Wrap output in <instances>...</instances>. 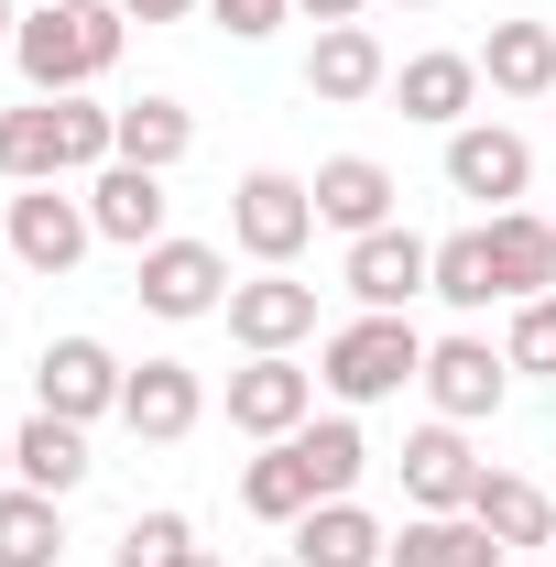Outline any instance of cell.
<instances>
[{"mask_svg":"<svg viewBox=\"0 0 556 567\" xmlns=\"http://www.w3.org/2000/svg\"><path fill=\"white\" fill-rule=\"evenodd\" d=\"M470 524H481L491 546H556V502L535 481H513V470H481V492H470Z\"/></svg>","mask_w":556,"mask_h":567,"instance_id":"cell-16","label":"cell"},{"mask_svg":"<svg viewBox=\"0 0 556 567\" xmlns=\"http://www.w3.org/2000/svg\"><path fill=\"white\" fill-rule=\"evenodd\" d=\"M393 87H404V121H459L481 99V55H415Z\"/></svg>","mask_w":556,"mask_h":567,"instance_id":"cell-24","label":"cell"},{"mask_svg":"<svg viewBox=\"0 0 556 567\" xmlns=\"http://www.w3.org/2000/svg\"><path fill=\"white\" fill-rule=\"evenodd\" d=\"M186 546H197V535H186V513H132V535H121V567H175Z\"/></svg>","mask_w":556,"mask_h":567,"instance_id":"cell-31","label":"cell"},{"mask_svg":"<svg viewBox=\"0 0 556 567\" xmlns=\"http://www.w3.org/2000/svg\"><path fill=\"white\" fill-rule=\"evenodd\" d=\"M502 371H513V360L491 350V339H436V350H425V393H436L447 425H470V415L502 404Z\"/></svg>","mask_w":556,"mask_h":567,"instance_id":"cell-8","label":"cell"},{"mask_svg":"<svg viewBox=\"0 0 556 567\" xmlns=\"http://www.w3.org/2000/svg\"><path fill=\"white\" fill-rule=\"evenodd\" d=\"M382 44H371V33H360V22H328V33H317V55H306V87H317V99H371V87H382Z\"/></svg>","mask_w":556,"mask_h":567,"instance_id":"cell-22","label":"cell"},{"mask_svg":"<svg viewBox=\"0 0 556 567\" xmlns=\"http://www.w3.org/2000/svg\"><path fill=\"white\" fill-rule=\"evenodd\" d=\"M317 218L328 229H349V240H371V229H393V175L371 164V153H339V164H317Z\"/></svg>","mask_w":556,"mask_h":567,"instance_id":"cell-12","label":"cell"},{"mask_svg":"<svg viewBox=\"0 0 556 567\" xmlns=\"http://www.w3.org/2000/svg\"><path fill=\"white\" fill-rule=\"evenodd\" d=\"M404 492H415L425 513H470V492H481V458H470V436H459V425H425V436H404Z\"/></svg>","mask_w":556,"mask_h":567,"instance_id":"cell-14","label":"cell"},{"mask_svg":"<svg viewBox=\"0 0 556 567\" xmlns=\"http://www.w3.org/2000/svg\"><path fill=\"white\" fill-rule=\"evenodd\" d=\"M404 382H425V339L404 317H360V328L328 339V393H339V404H382V393H404Z\"/></svg>","mask_w":556,"mask_h":567,"instance_id":"cell-2","label":"cell"},{"mask_svg":"<svg viewBox=\"0 0 556 567\" xmlns=\"http://www.w3.org/2000/svg\"><path fill=\"white\" fill-rule=\"evenodd\" d=\"M55 557H66L55 492H0V567H55Z\"/></svg>","mask_w":556,"mask_h":567,"instance_id":"cell-23","label":"cell"},{"mask_svg":"<svg viewBox=\"0 0 556 567\" xmlns=\"http://www.w3.org/2000/svg\"><path fill=\"white\" fill-rule=\"evenodd\" d=\"M491 274H502V295H513V306H524V295H546V284H556V218L491 208Z\"/></svg>","mask_w":556,"mask_h":567,"instance_id":"cell-17","label":"cell"},{"mask_svg":"<svg viewBox=\"0 0 556 567\" xmlns=\"http://www.w3.org/2000/svg\"><path fill=\"white\" fill-rule=\"evenodd\" d=\"M218 22H229L240 44H262V33H274V22H284V0H218Z\"/></svg>","mask_w":556,"mask_h":567,"instance_id":"cell-32","label":"cell"},{"mask_svg":"<svg viewBox=\"0 0 556 567\" xmlns=\"http://www.w3.org/2000/svg\"><path fill=\"white\" fill-rule=\"evenodd\" d=\"M0 175H22V186H55L66 175V99L0 110Z\"/></svg>","mask_w":556,"mask_h":567,"instance_id":"cell-19","label":"cell"},{"mask_svg":"<svg viewBox=\"0 0 556 567\" xmlns=\"http://www.w3.org/2000/svg\"><path fill=\"white\" fill-rule=\"evenodd\" d=\"M11 55H22V76H33L44 99H66V87H87V76H110V55H121V11H110V0H99V11L44 0V11L11 33Z\"/></svg>","mask_w":556,"mask_h":567,"instance_id":"cell-1","label":"cell"},{"mask_svg":"<svg viewBox=\"0 0 556 567\" xmlns=\"http://www.w3.org/2000/svg\"><path fill=\"white\" fill-rule=\"evenodd\" d=\"M11 470H22V492L66 502L76 481H87V436H76L66 415H33V425H11Z\"/></svg>","mask_w":556,"mask_h":567,"instance_id":"cell-20","label":"cell"},{"mask_svg":"<svg viewBox=\"0 0 556 567\" xmlns=\"http://www.w3.org/2000/svg\"><path fill=\"white\" fill-rule=\"evenodd\" d=\"M175 567H218V557H208V546H186V557H175Z\"/></svg>","mask_w":556,"mask_h":567,"instance_id":"cell-36","label":"cell"},{"mask_svg":"<svg viewBox=\"0 0 556 567\" xmlns=\"http://www.w3.org/2000/svg\"><path fill=\"white\" fill-rule=\"evenodd\" d=\"M306 328H317V284H284V274L229 284V339L240 350H295Z\"/></svg>","mask_w":556,"mask_h":567,"instance_id":"cell-9","label":"cell"},{"mask_svg":"<svg viewBox=\"0 0 556 567\" xmlns=\"http://www.w3.org/2000/svg\"><path fill=\"white\" fill-rule=\"evenodd\" d=\"M295 458L317 470V502H349V481H360L371 447H360V425H349V415H328V425H295Z\"/></svg>","mask_w":556,"mask_h":567,"instance_id":"cell-28","label":"cell"},{"mask_svg":"<svg viewBox=\"0 0 556 567\" xmlns=\"http://www.w3.org/2000/svg\"><path fill=\"white\" fill-rule=\"evenodd\" d=\"M229 229H240V251H251V262H295V251L317 240V197H306L295 175H240Z\"/></svg>","mask_w":556,"mask_h":567,"instance_id":"cell-3","label":"cell"},{"mask_svg":"<svg viewBox=\"0 0 556 567\" xmlns=\"http://www.w3.org/2000/svg\"><path fill=\"white\" fill-rule=\"evenodd\" d=\"M240 502H251L262 524H306V513H317V470L295 458V436H284L274 458H251V470H240Z\"/></svg>","mask_w":556,"mask_h":567,"instance_id":"cell-25","label":"cell"},{"mask_svg":"<svg viewBox=\"0 0 556 567\" xmlns=\"http://www.w3.org/2000/svg\"><path fill=\"white\" fill-rule=\"evenodd\" d=\"M382 524L360 513V502H317L306 524H295V567H382Z\"/></svg>","mask_w":556,"mask_h":567,"instance_id":"cell-18","label":"cell"},{"mask_svg":"<svg viewBox=\"0 0 556 567\" xmlns=\"http://www.w3.org/2000/svg\"><path fill=\"white\" fill-rule=\"evenodd\" d=\"M306 11H317V22H349V11H360V0H306Z\"/></svg>","mask_w":556,"mask_h":567,"instance_id":"cell-34","label":"cell"},{"mask_svg":"<svg viewBox=\"0 0 556 567\" xmlns=\"http://www.w3.org/2000/svg\"><path fill=\"white\" fill-rule=\"evenodd\" d=\"M121 360L99 350V339H55V350L33 360V393H44V415H66V425H87V415H110L121 404Z\"/></svg>","mask_w":556,"mask_h":567,"instance_id":"cell-5","label":"cell"},{"mask_svg":"<svg viewBox=\"0 0 556 567\" xmlns=\"http://www.w3.org/2000/svg\"><path fill=\"white\" fill-rule=\"evenodd\" d=\"M425 284H436V251H425L415 229H371V240H349V295H360L371 317H404Z\"/></svg>","mask_w":556,"mask_h":567,"instance_id":"cell-4","label":"cell"},{"mask_svg":"<svg viewBox=\"0 0 556 567\" xmlns=\"http://www.w3.org/2000/svg\"><path fill=\"white\" fill-rule=\"evenodd\" d=\"M0 470H11V425H0Z\"/></svg>","mask_w":556,"mask_h":567,"instance_id":"cell-37","label":"cell"},{"mask_svg":"<svg viewBox=\"0 0 556 567\" xmlns=\"http://www.w3.org/2000/svg\"><path fill=\"white\" fill-rule=\"evenodd\" d=\"M425 295H447V306H491L502 274H491V229H459V240H436V284Z\"/></svg>","mask_w":556,"mask_h":567,"instance_id":"cell-29","label":"cell"},{"mask_svg":"<svg viewBox=\"0 0 556 567\" xmlns=\"http://www.w3.org/2000/svg\"><path fill=\"white\" fill-rule=\"evenodd\" d=\"M121 11H132V22H186L197 0H121Z\"/></svg>","mask_w":556,"mask_h":567,"instance_id":"cell-33","label":"cell"},{"mask_svg":"<svg viewBox=\"0 0 556 567\" xmlns=\"http://www.w3.org/2000/svg\"><path fill=\"white\" fill-rule=\"evenodd\" d=\"M76 11H99V0H76Z\"/></svg>","mask_w":556,"mask_h":567,"instance_id":"cell-38","label":"cell"},{"mask_svg":"<svg viewBox=\"0 0 556 567\" xmlns=\"http://www.w3.org/2000/svg\"><path fill=\"white\" fill-rule=\"evenodd\" d=\"M11 33H22V22H11V0H0V55H11Z\"/></svg>","mask_w":556,"mask_h":567,"instance_id":"cell-35","label":"cell"},{"mask_svg":"<svg viewBox=\"0 0 556 567\" xmlns=\"http://www.w3.org/2000/svg\"><path fill=\"white\" fill-rule=\"evenodd\" d=\"M502 360H513V371H556V295H524V306H513Z\"/></svg>","mask_w":556,"mask_h":567,"instance_id":"cell-30","label":"cell"},{"mask_svg":"<svg viewBox=\"0 0 556 567\" xmlns=\"http://www.w3.org/2000/svg\"><path fill=\"white\" fill-rule=\"evenodd\" d=\"M87 218H99V240H132V251H153V240H164V175H153V164H99Z\"/></svg>","mask_w":556,"mask_h":567,"instance_id":"cell-13","label":"cell"},{"mask_svg":"<svg viewBox=\"0 0 556 567\" xmlns=\"http://www.w3.org/2000/svg\"><path fill=\"white\" fill-rule=\"evenodd\" d=\"M110 132H121V164H153V175H164V164L197 142V121H186L175 99H132V110H110Z\"/></svg>","mask_w":556,"mask_h":567,"instance_id":"cell-27","label":"cell"},{"mask_svg":"<svg viewBox=\"0 0 556 567\" xmlns=\"http://www.w3.org/2000/svg\"><path fill=\"white\" fill-rule=\"evenodd\" d=\"M306 404H317V382L284 350H251V371H229V425H251V436H295Z\"/></svg>","mask_w":556,"mask_h":567,"instance_id":"cell-6","label":"cell"},{"mask_svg":"<svg viewBox=\"0 0 556 567\" xmlns=\"http://www.w3.org/2000/svg\"><path fill=\"white\" fill-rule=\"evenodd\" d=\"M197 404H208V393H197V371H186V360H142L132 382H121V415H132V436H153V447H164V436H186Z\"/></svg>","mask_w":556,"mask_h":567,"instance_id":"cell-15","label":"cell"},{"mask_svg":"<svg viewBox=\"0 0 556 567\" xmlns=\"http://www.w3.org/2000/svg\"><path fill=\"white\" fill-rule=\"evenodd\" d=\"M393 567H502V546H491L470 513H425V524H404Z\"/></svg>","mask_w":556,"mask_h":567,"instance_id":"cell-26","label":"cell"},{"mask_svg":"<svg viewBox=\"0 0 556 567\" xmlns=\"http://www.w3.org/2000/svg\"><path fill=\"white\" fill-rule=\"evenodd\" d=\"M481 76L502 87V99H556V33L546 22H502L481 44Z\"/></svg>","mask_w":556,"mask_h":567,"instance_id":"cell-21","label":"cell"},{"mask_svg":"<svg viewBox=\"0 0 556 567\" xmlns=\"http://www.w3.org/2000/svg\"><path fill=\"white\" fill-rule=\"evenodd\" d=\"M99 240V218L76 208V197H55V186H33V197H11V251L33 262V274H66L76 251Z\"/></svg>","mask_w":556,"mask_h":567,"instance_id":"cell-10","label":"cell"},{"mask_svg":"<svg viewBox=\"0 0 556 567\" xmlns=\"http://www.w3.org/2000/svg\"><path fill=\"white\" fill-rule=\"evenodd\" d=\"M132 295L153 306V317H208V306H218V251H208V240H153Z\"/></svg>","mask_w":556,"mask_h":567,"instance_id":"cell-11","label":"cell"},{"mask_svg":"<svg viewBox=\"0 0 556 567\" xmlns=\"http://www.w3.org/2000/svg\"><path fill=\"white\" fill-rule=\"evenodd\" d=\"M524 175H535L524 132H502V121H481V132H447V186H459V197L513 208V197H524Z\"/></svg>","mask_w":556,"mask_h":567,"instance_id":"cell-7","label":"cell"}]
</instances>
